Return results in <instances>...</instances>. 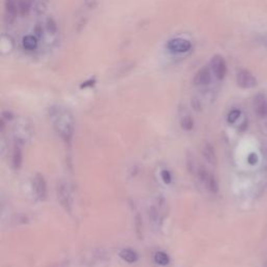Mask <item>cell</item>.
<instances>
[{
    "instance_id": "obj_10",
    "label": "cell",
    "mask_w": 267,
    "mask_h": 267,
    "mask_svg": "<svg viewBox=\"0 0 267 267\" xmlns=\"http://www.w3.org/2000/svg\"><path fill=\"white\" fill-rule=\"evenodd\" d=\"M4 7L6 18H9L10 20H14L16 18V16L19 13L18 1H16V0H5Z\"/></svg>"
},
{
    "instance_id": "obj_4",
    "label": "cell",
    "mask_w": 267,
    "mask_h": 267,
    "mask_svg": "<svg viewBox=\"0 0 267 267\" xmlns=\"http://www.w3.org/2000/svg\"><path fill=\"white\" fill-rule=\"evenodd\" d=\"M58 199L62 207L66 210V211H71L72 206V194L71 190L69 188L68 184L66 183H60L58 185Z\"/></svg>"
},
{
    "instance_id": "obj_11",
    "label": "cell",
    "mask_w": 267,
    "mask_h": 267,
    "mask_svg": "<svg viewBox=\"0 0 267 267\" xmlns=\"http://www.w3.org/2000/svg\"><path fill=\"white\" fill-rule=\"evenodd\" d=\"M22 45L24 47V49H26L28 51L35 50L37 46H38V39L36 36L32 35H27L23 38L22 40Z\"/></svg>"
},
{
    "instance_id": "obj_9",
    "label": "cell",
    "mask_w": 267,
    "mask_h": 267,
    "mask_svg": "<svg viewBox=\"0 0 267 267\" xmlns=\"http://www.w3.org/2000/svg\"><path fill=\"white\" fill-rule=\"evenodd\" d=\"M32 186H34L36 195L40 199L44 200L47 196V186L43 175L36 174V176L34 177V181H32Z\"/></svg>"
},
{
    "instance_id": "obj_18",
    "label": "cell",
    "mask_w": 267,
    "mask_h": 267,
    "mask_svg": "<svg viewBox=\"0 0 267 267\" xmlns=\"http://www.w3.org/2000/svg\"><path fill=\"white\" fill-rule=\"evenodd\" d=\"M241 115V112L237 109L235 110H232L230 113H229V115H228V121L230 123H234V122H236V121L239 119Z\"/></svg>"
},
{
    "instance_id": "obj_19",
    "label": "cell",
    "mask_w": 267,
    "mask_h": 267,
    "mask_svg": "<svg viewBox=\"0 0 267 267\" xmlns=\"http://www.w3.org/2000/svg\"><path fill=\"white\" fill-rule=\"evenodd\" d=\"M46 28L47 30L50 32V34H55L56 30H58V26H56V23L54 22L53 19L49 18V19H47L46 21Z\"/></svg>"
},
{
    "instance_id": "obj_6",
    "label": "cell",
    "mask_w": 267,
    "mask_h": 267,
    "mask_svg": "<svg viewBox=\"0 0 267 267\" xmlns=\"http://www.w3.org/2000/svg\"><path fill=\"white\" fill-rule=\"evenodd\" d=\"M237 85L242 89H252L257 86V79L248 70L241 69L237 73Z\"/></svg>"
},
{
    "instance_id": "obj_17",
    "label": "cell",
    "mask_w": 267,
    "mask_h": 267,
    "mask_svg": "<svg viewBox=\"0 0 267 267\" xmlns=\"http://www.w3.org/2000/svg\"><path fill=\"white\" fill-rule=\"evenodd\" d=\"M155 261H156V263L164 266L169 263V257L163 252H158L155 255Z\"/></svg>"
},
{
    "instance_id": "obj_12",
    "label": "cell",
    "mask_w": 267,
    "mask_h": 267,
    "mask_svg": "<svg viewBox=\"0 0 267 267\" xmlns=\"http://www.w3.org/2000/svg\"><path fill=\"white\" fill-rule=\"evenodd\" d=\"M120 257L122 258L125 262H128V263H135L137 262V260H138V255H137V253L134 252L133 249H129V248L121 250Z\"/></svg>"
},
{
    "instance_id": "obj_20",
    "label": "cell",
    "mask_w": 267,
    "mask_h": 267,
    "mask_svg": "<svg viewBox=\"0 0 267 267\" xmlns=\"http://www.w3.org/2000/svg\"><path fill=\"white\" fill-rule=\"evenodd\" d=\"M161 177L165 184H169L171 182V175L168 170H162L161 171Z\"/></svg>"
},
{
    "instance_id": "obj_1",
    "label": "cell",
    "mask_w": 267,
    "mask_h": 267,
    "mask_svg": "<svg viewBox=\"0 0 267 267\" xmlns=\"http://www.w3.org/2000/svg\"><path fill=\"white\" fill-rule=\"evenodd\" d=\"M50 118L52 124L64 140L69 141L74 133V119L71 113L60 107H54L50 110Z\"/></svg>"
},
{
    "instance_id": "obj_16",
    "label": "cell",
    "mask_w": 267,
    "mask_h": 267,
    "mask_svg": "<svg viewBox=\"0 0 267 267\" xmlns=\"http://www.w3.org/2000/svg\"><path fill=\"white\" fill-rule=\"evenodd\" d=\"M193 125H194V122H193V119L191 116L187 115V116L182 118L181 126L183 129H185V131H191V129L193 128Z\"/></svg>"
},
{
    "instance_id": "obj_21",
    "label": "cell",
    "mask_w": 267,
    "mask_h": 267,
    "mask_svg": "<svg viewBox=\"0 0 267 267\" xmlns=\"http://www.w3.org/2000/svg\"><path fill=\"white\" fill-rule=\"evenodd\" d=\"M86 4L90 7V9H94V7L97 5V0H85Z\"/></svg>"
},
{
    "instance_id": "obj_14",
    "label": "cell",
    "mask_w": 267,
    "mask_h": 267,
    "mask_svg": "<svg viewBox=\"0 0 267 267\" xmlns=\"http://www.w3.org/2000/svg\"><path fill=\"white\" fill-rule=\"evenodd\" d=\"M30 0H18V6H19V13L22 16H26L29 11H30V6H31Z\"/></svg>"
},
{
    "instance_id": "obj_13",
    "label": "cell",
    "mask_w": 267,
    "mask_h": 267,
    "mask_svg": "<svg viewBox=\"0 0 267 267\" xmlns=\"http://www.w3.org/2000/svg\"><path fill=\"white\" fill-rule=\"evenodd\" d=\"M203 155L208 163H210V164L216 163V155H215V151H214V148L212 147V145H210V144L206 145V146L204 147V150H203Z\"/></svg>"
},
{
    "instance_id": "obj_15",
    "label": "cell",
    "mask_w": 267,
    "mask_h": 267,
    "mask_svg": "<svg viewBox=\"0 0 267 267\" xmlns=\"http://www.w3.org/2000/svg\"><path fill=\"white\" fill-rule=\"evenodd\" d=\"M22 164V153L19 147H16L13 153V166L15 169H19Z\"/></svg>"
},
{
    "instance_id": "obj_2",
    "label": "cell",
    "mask_w": 267,
    "mask_h": 267,
    "mask_svg": "<svg viewBox=\"0 0 267 267\" xmlns=\"http://www.w3.org/2000/svg\"><path fill=\"white\" fill-rule=\"evenodd\" d=\"M210 68H211L212 73L215 75L217 79H223L226 75V71H228V68H226V63L223 59V56L220 54H216L211 59V62H210Z\"/></svg>"
},
{
    "instance_id": "obj_8",
    "label": "cell",
    "mask_w": 267,
    "mask_h": 267,
    "mask_svg": "<svg viewBox=\"0 0 267 267\" xmlns=\"http://www.w3.org/2000/svg\"><path fill=\"white\" fill-rule=\"evenodd\" d=\"M254 109L259 117L267 118V97L263 93H259L255 96Z\"/></svg>"
},
{
    "instance_id": "obj_5",
    "label": "cell",
    "mask_w": 267,
    "mask_h": 267,
    "mask_svg": "<svg viewBox=\"0 0 267 267\" xmlns=\"http://www.w3.org/2000/svg\"><path fill=\"white\" fill-rule=\"evenodd\" d=\"M199 180L205 184L206 187L208 188L209 191H211L212 193H216L218 191V183L217 180L215 179V176L210 173L205 167H200L197 171Z\"/></svg>"
},
{
    "instance_id": "obj_7",
    "label": "cell",
    "mask_w": 267,
    "mask_h": 267,
    "mask_svg": "<svg viewBox=\"0 0 267 267\" xmlns=\"http://www.w3.org/2000/svg\"><path fill=\"white\" fill-rule=\"evenodd\" d=\"M212 82V71L210 67H203L194 76L193 83L195 86H207Z\"/></svg>"
},
{
    "instance_id": "obj_3",
    "label": "cell",
    "mask_w": 267,
    "mask_h": 267,
    "mask_svg": "<svg viewBox=\"0 0 267 267\" xmlns=\"http://www.w3.org/2000/svg\"><path fill=\"white\" fill-rule=\"evenodd\" d=\"M191 42L187 39L174 38L169 40L166 44L167 49L173 53H185L191 49Z\"/></svg>"
}]
</instances>
